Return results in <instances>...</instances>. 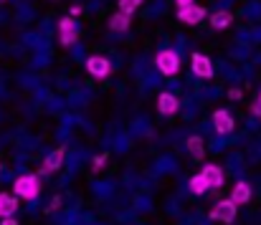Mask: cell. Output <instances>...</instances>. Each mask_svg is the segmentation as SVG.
Instances as JSON below:
<instances>
[{"instance_id":"1","label":"cell","mask_w":261,"mask_h":225,"mask_svg":"<svg viewBox=\"0 0 261 225\" xmlns=\"http://www.w3.org/2000/svg\"><path fill=\"white\" fill-rule=\"evenodd\" d=\"M13 192L20 198V200H36L41 195V182L36 175H20L15 182H13Z\"/></svg>"},{"instance_id":"2","label":"cell","mask_w":261,"mask_h":225,"mask_svg":"<svg viewBox=\"0 0 261 225\" xmlns=\"http://www.w3.org/2000/svg\"><path fill=\"white\" fill-rule=\"evenodd\" d=\"M155 64H158V71L163 76H175L180 71V56L175 53L173 48H163V51L158 53Z\"/></svg>"},{"instance_id":"3","label":"cell","mask_w":261,"mask_h":225,"mask_svg":"<svg viewBox=\"0 0 261 225\" xmlns=\"http://www.w3.org/2000/svg\"><path fill=\"white\" fill-rule=\"evenodd\" d=\"M236 213H239V205L228 198V200H221V203H216L211 208V220H216V223H233Z\"/></svg>"},{"instance_id":"4","label":"cell","mask_w":261,"mask_h":225,"mask_svg":"<svg viewBox=\"0 0 261 225\" xmlns=\"http://www.w3.org/2000/svg\"><path fill=\"white\" fill-rule=\"evenodd\" d=\"M203 18H205V8L198 5V3L185 5V8H177V20L185 23V25H198Z\"/></svg>"},{"instance_id":"5","label":"cell","mask_w":261,"mask_h":225,"mask_svg":"<svg viewBox=\"0 0 261 225\" xmlns=\"http://www.w3.org/2000/svg\"><path fill=\"white\" fill-rule=\"evenodd\" d=\"M76 38H79V25H76V20H74V18H61V20H59V41H61L64 46H74Z\"/></svg>"},{"instance_id":"6","label":"cell","mask_w":261,"mask_h":225,"mask_svg":"<svg viewBox=\"0 0 261 225\" xmlns=\"http://www.w3.org/2000/svg\"><path fill=\"white\" fill-rule=\"evenodd\" d=\"M87 74L94 78H107L112 74V64L104 56H91V59H87Z\"/></svg>"},{"instance_id":"7","label":"cell","mask_w":261,"mask_h":225,"mask_svg":"<svg viewBox=\"0 0 261 225\" xmlns=\"http://www.w3.org/2000/svg\"><path fill=\"white\" fill-rule=\"evenodd\" d=\"M190 69H193V74L198 76V78H211L213 76V64L203 53H193L190 56Z\"/></svg>"},{"instance_id":"8","label":"cell","mask_w":261,"mask_h":225,"mask_svg":"<svg viewBox=\"0 0 261 225\" xmlns=\"http://www.w3.org/2000/svg\"><path fill=\"white\" fill-rule=\"evenodd\" d=\"M213 127H216L218 134H228V132H233V117L226 109H216L213 111Z\"/></svg>"},{"instance_id":"9","label":"cell","mask_w":261,"mask_h":225,"mask_svg":"<svg viewBox=\"0 0 261 225\" xmlns=\"http://www.w3.org/2000/svg\"><path fill=\"white\" fill-rule=\"evenodd\" d=\"M64 157H66V150L64 147H56V150L51 152L46 159H43V164H41V172L43 175H51V172H56L61 164H64Z\"/></svg>"},{"instance_id":"10","label":"cell","mask_w":261,"mask_h":225,"mask_svg":"<svg viewBox=\"0 0 261 225\" xmlns=\"http://www.w3.org/2000/svg\"><path fill=\"white\" fill-rule=\"evenodd\" d=\"M180 109V101L175 99L173 94H168V91H163L160 96H158V111L163 114V117H173L175 111Z\"/></svg>"},{"instance_id":"11","label":"cell","mask_w":261,"mask_h":225,"mask_svg":"<svg viewBox=\"0 0 261 225\" xmlns=\"http://www.w3.org/2000/svg\"><path fill=\"white\" fill-rule=\"evenodd\" d=\"M200 172H203V177L208 180V185H211L213 190H216V187H221V185L226 182V177H223V170H221L218 164H205Z\"/></svg>"},{"instance_id":"12","label":"cell","mask_w":261,"mask_h":225,"mask_svg":"<svg viewBox=\"0 0 261 225\" xmlns=\"http://www.w3.org/2000/svg\"><path fill=\"white\" fill-rule=\"evenodd\" d=\"M15 210H18V195L0 192V218H13Z\"/></svg>"},{"instance_id":"13","label":"cell","mask_w":261,"mask_h":225,"mask_svg":"<svg viewBox=\"0 0 261 225\" xmlns=\"http://www.w3.org/2000/svg\"><path fill=\"white\" fill-rule=\"evenodd\" d=\"M231 200H233L236 205H246V203L251 200V187H249V182H236L233 190H231Z\"/></svg>"},{"instance_id":"14","label":"cell","mask_w":261,"mask_h":225,"mask_svg":"<svg viewBox=\"0 0 261 225\" xmlns=\"http://www.w3.org/2000/svg\"><path fill=\"white\" fill-rule=\"evenodd\" d=\"M211 25L216 28V31H223V28H228L231 25V20H233V15L228 13V10H216V13H211Z\"/></svg>"},{"instance_id":"15","label":"cell","mask_w":261,"mask_h":225,"mask_svg":"<svg viewBox=\"0 0 261 225\" xmlns=\"http://www.w3.org/2000/svg\"><path fill=\"white\" fill-rule=\"evenodd\" d=\"M129 23H132V20H129V13H122V10H119V13H114V15L109 18V28H112L114 33L127 31V28H129Z\"/></svg>"},{"instance_id":"16","label":"cell","mask_w":261,"mask_h":225,"mask_svg":"<svg viewBox=\"0 0 261 225\" xmlns=\"http://www.w3.org/2000/svg\"><path fill=\"white\" fill-rule=\"evenodd\" d=\"M188 190H190L193 195H203V192H208V190H211V185H208V180L203 177V172H198V175H193V177H190Z\"/></svg>"},{"instance_id":"17","label":"cell","mask_w":261,"mask_h":225,"mask_svg":"<svg viewBox=\"0 0 261 225\" xmlns=\"http://www.w3.org/2000/svg\"><path fill=\"white\" fill-rule=\"evenodd\" d=\"M188 152L193 159H203V139L200 137H190L188 139Z\"/></svg>"},{"instance_id":"18","label":"cell","mask_w":261,"mask_h":225,"mask_svg":"<svg viewBox=\"0 0 261 225\" xmlns=\"http://www.w3.org/2000/svg\"><path fill=\"white\" fill-rule=\"evenodd\" d=\"M140 5H142V0H119V10H122V13H129V15H132Z\"/></svg>"},{"instance_id":"19","label":"cell","mask_w":261,"mask_h":225,"mask_svg":"<svg viewBox=\"0 0 261 225\" xmlns=\"http://www.w3.org/2000/svg\"><path fill=\"white\" fill-rule=\"evenodd\" d=\"M104 164H107V154H96V157H94V162H91L94 172H99V170H101Z\"/></svg>"},{"instance_id":"20","label":"cell","mask_w":261,"mask_h":225,"mask_svg":"<svg viewBox=\"0 0 261 225\" xmlns=\"http://www.w3.org/2000/svg\"><path fill=\"white\" fill-rule=\"evenodd\" d=\"M251 114H256V117H261V94H259V99L251 104Z\"/></svg>"},{"instance_id":"21","label":"cell","mask_w":261,"mask_h":225,"mask_svg":"<svg viewBox=\"0 0 261 225\" xmlns=\"http://www.w3.org/2000/svg\"><path fill=\"white\" fill-rule=\"evenodd\" d=\"M0 225H18L15 218H0Z\"/></svg>"},{"instance_id":"22","label":"cell","mask_w":261,"mask_h":225,"mask_svg":"<svg viewBox=\"0 0 261 225\" xmlns=\"http://www.w3.org/2000/svg\"><path fill=\"white\" fill-rule=\"evenodd\" d=\"M228 96H231V99H241V89H231Z\"/></svg>"},{"instance_id":"23","label":"cell","mask_w":261,"mask_h":225,"mask_svg":"<svg viewBox=\"0 0 261 225\" xmlns=\"http://www.w3.org/2000/svg\"><path fill=\"white\" fill-rule=\"evenodd\" d=\"M175 3H177V8H185V5H193L195 0H175Z\"/></svg>"}]
</instances>
